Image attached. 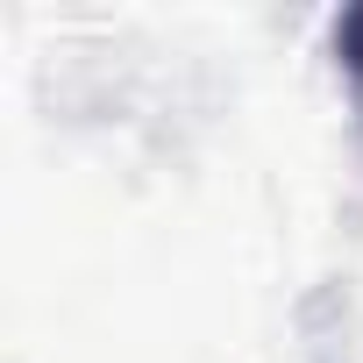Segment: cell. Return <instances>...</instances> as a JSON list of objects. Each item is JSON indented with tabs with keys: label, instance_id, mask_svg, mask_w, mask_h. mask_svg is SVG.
<instances>
[{
	"label": "cell",
	"instance_id": "obj_1",
	"mask_svg": "<svg viewBox=\"0 0 363 363\" xmlns=\"http://www.w3.org/2000/svg\"><path fill=\"white\" fill-rule=\"evenodd\" d=\"M342 57H349V72L363 79V8H356V15L342 22Z\"/></svg>",
	"mask_w": 363,
	"mask_h": 363
}]
</instances>
